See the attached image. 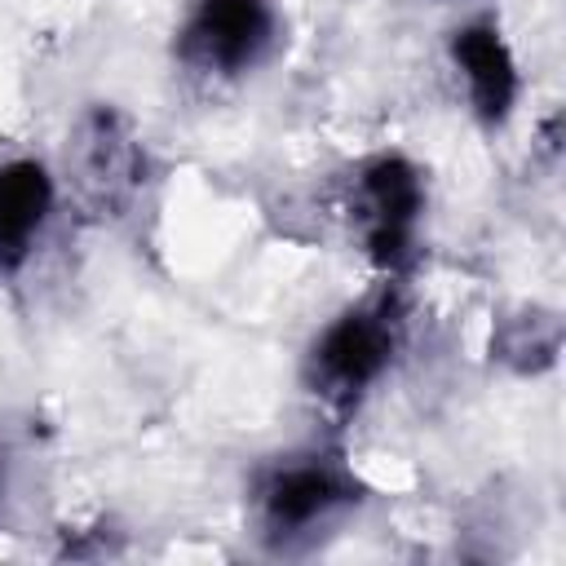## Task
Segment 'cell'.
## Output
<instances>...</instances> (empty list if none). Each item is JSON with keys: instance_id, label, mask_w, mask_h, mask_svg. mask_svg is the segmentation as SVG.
I'll list each match as a JSON object with an SVG mask.
<instances>
[{"instance_id": "3957f363", "label": "cell", "mask_w": 566, "mask_h": 566, "mask_svg": "<svg viewBox=\"0 0 566 566\" xmlns=\"http://www.w3.org/2000/svg\"><path fill=\"white\" fill-rule=\"evenodd\" d=\"M274 44V0H190L177 27V62L203 84H234L252 75Z\"/></svg>"}, {"instance_id": "6da1fadb", "label": "cell", "mask_w": 566, "mask_h": 566, "mask_svg": "<svg viewBox=\"0 0 566 566\" xmlns=\"http://www.w3.org/2000/svg\"><path fill=\"white\" fill-rule=\"evenodd\" d=\"M358 500V482L336 451H287L270 469L256 473L252 517L256 535L274 548H292L332 531Z\"/></svg>"}, {"instance_id": "277c9868", "label": "cell", "mask_w": 566, "mask_h": 566, "mask_svg": "<svg viewBox=\"0 0 566 566\" xmlns=\"http://www.w3.org/2000/svg\"><path fill=\"white\" fill-rule=\"evenodd\" d=\"M345 217L349 230L358 234L363 252L394 270L411 256L416 234H420V217H424V181L411 164H402L398 155H380L367 159L354 177H349V195H345Z\"/></svg>"}, {"instance_id": "8992f818", "label": "cell", "mask_w": 566, "mask_h": 566, "mask_svg": "<svg viewBox=\"0 0 566 566\" xmlns=\"http://www.w3.org/2000/svg\"><path fill=\"white\" fill-rule=\"evenodd\" d=\"M451 66L469 97V111L500 124L517 97V62L491 22H464L451 35Z\"/></svg>"}, {"instance_id": "7a4b0ae2", "label": "cell", "mask_w": 566, "mask_h": 566, "mask_svg": "<svg viewBox=\"0 0 566 566\" xmlns=\"http://www.w3.org/2000/svg\"><path fill=\"white\" fill-rule=\"evenodd\" d=\"M398 340H402V318H398V301L389 292L349 305L314 336V345L305 354L310 394L332 411L358 407L376 389V380L389 371Z\"/></svg>"}, {"instance_id": "5b68a950", "label": "cell", "mask_w": 566, "mask_h": 566, "mask_svg": "<svg viewBox=\"0 0 566 566\" xmlns=\"http://www.w3.org/2000/svg\"><path fill=\"white\" fill-rule=\"evenodd\" d=\"M53 208L57 181L40 159H0V274H18L40 252L53 226Z\"/></svg>"}]
</instances>
